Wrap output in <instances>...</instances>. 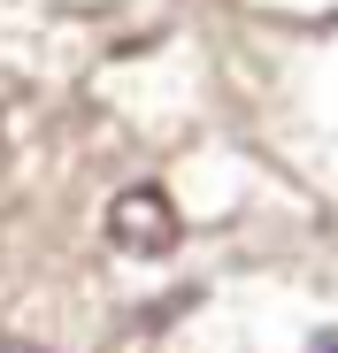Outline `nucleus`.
I'll return each instance as SVG.
<instances>
[{"mask_svg": "<svg viewBox=\"0 0 338 353\" xmlns=\"http://www.w3.org/2000/svg\"><path fill=\"white\" fill-rule=\"evenodd\" d=\"M108 239H116V254H131V261H161V254H177V239H185L177 200H169L154 176L123 185L116 200H108Z\"/></svg>", "mask_w": 338, "mask_h": 353, "instance_id": "1", "label": "nucleus"}, {"mask_svg": "<svg viewBox=\"0 0 338 353\" xmlns=\"http://www.w3.org/2000/svg\"><path fill=\"white\" fill-rule=\"evenodd\" d=\"M323 353H338V338H330V345H323Z\"/></svg>", "mask_w": 338, "mask_h": 353, "instance_id": "3", "label": "nucleus"}, {"mask_svg": "<svg viewBox=\"0 0 338 353\" xmlns=\"http://www.w3.org/2000/svg\"><path fill=\"white\" fill-rule=\"evenodd\" d=\"M0 353H31V345H8V338H0Z\"/></svg>", "mask_w": 338, "mask_h": 353, "instance_id": "2", "label": "nucleus"}]
</instances>
